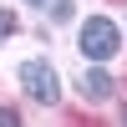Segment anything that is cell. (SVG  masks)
I'll use <instances>...</instances> for the list:
<instances>
[{
  "mask_svg": "<svg viewBox=\"0 0 127 127\" xmlns=\"http://www.w3.org/2000/svg\"><path fill=\"white\" fill-rule=\"evenodd\" d=\"M0 122H5V127H10V122H15V112H10V107H0Z\"/></svg>",
  "mask_w": 127,
  "mask_h": 127,
  "instance_id": "cell-5",
  "label": "cell"
},
{
  "mask_svg": "<svg viewBox=\"0 0 127 127\" xmlns=\"http://www.w3.org/2000/svg\"><path fill=\"white\" fill-rule=\"evenodd\" d=\"M81 92H87L92 102H107L112 97V76L107 71H87V76H81Z\"/></svg>",
  "mask_w": 127,
  "mask_h": 127,
  "instance_id": "cell-3",
  "label": "cell"
},
{
  "mask_svg": "<svg viewBox=\"0 0 127 127\" xmlns=\"http://www.w3.org/2000/svg\"><path fill=\"white\" fill-rule=\"evenodd\" d=\"M20 87L31 92V97L36 102H61V81H56V71L46 66V61H26V66H20Z\"/></svg>",
  "mask_w": 127,
  "mask_h": 127,
  "instance_id": "cell-2",
  "label": "cell"
},
{
  "mask_svg": "<svg viewBox=\"0 0 127 127\" xmlns=\"http://www.w3.org/2000/svg\"><path fill=\"white\" fill-rule=\"evenodd\" d=\"M31 5H41V0H31Z\"/></svg>",
  "mask_w": 127,
  "mask_h": 127,
  "instance_id": "cell-6",
  "label": "cell"
},
{
  "mask_svg": "<svg viewBox=\"0 0 127 127\" xmlns=\"http://www.w3.org/2000/svg\"><path fill=\"white\" fill-rule=\"evenodd\" d=\"M10 26H15V20H10V15H5V10H0V41H5V36H10Z\"/></svg>",
  "mask_w": 127,
  "mask_h": 127,
  "instance_id": "cell-4",
  "label": "cell"
},
{
  "mask_svg": "<svg viewBox=\"0 0 127 127\" xmlns=\"http://www.w3.org/2000/svg\"><path fill=\"white\" fill-rule=\"evenodd\" d=\"M117 46H122V36H117V26H112L107 15H92L87 26H81V56L107 61V56H117Z\"/></svg>",
  "mask_w": 127,
  "mask_h": 127,
  "instance_id": "cell-1",
  "label": "cell"
}]
</instances>
